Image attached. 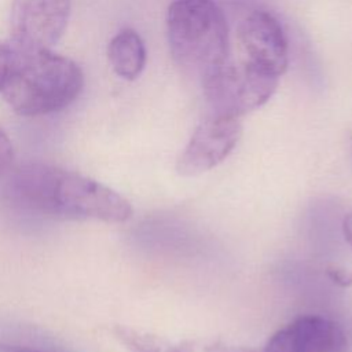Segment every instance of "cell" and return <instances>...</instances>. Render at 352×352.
<instances>
[{"label": "cell", "instance_id": "obj_1", "mask_svg": "<svg viewBox=\"0 0 352 352\" xmlns=\"http://www.w3.org/2000/svg\"><path fill=\"white\" fill-rule=\"evenodd\" d=\"M4 191L16 206L56 219L122 223L133 212L128 199L100 182L43 162L12 169Z\"/></svg>", "mask_w": 352, "mask_h": 352}, {"label": "cell", "instance_id": "obj_2", "mask_svg": "<svg viewBox=\"0 0 352 352\" xmlns=\"http://www.w3.org/2000/svg\"><path fill=\"white\" fill-rule=\"evenodd\" d=\"M166 34L175 62L201 84L231 54V25L223 0H173Z\"/></svg>", "mask_w": 352, "mask_h": 352}, {"label": "cell", "instance_id": "obj_3", "mask_svg": "<svg viewBox=\"0 0 352 352\" xmlns=\"http://www.w3.org/2000/svg\"><path fill=\"white\" fill-rule=\"evenodd\" d=\"M14 47V65L1 95L15 113L25 117L50 114L78 98L84 74L73 59L47 48Z\"/></svg>", "mask_w": 352, "mask_h": 352}, {"label": "cell", "instance_id": "obj_4", "mask_svg": "<svg viewBox=\"0 0 352 352\" xmlns=\"http://www.w3.org/2000/svg\"><path fill=\"white\" fill-rule=\"evenodd\" d=\"M231 25L226 65L279 82L289 63V45L278 18L250 0H223Z\"/></svg>", "mask_w": 352, "mask_h": 352}, {"label": "cell", "instance_id": "obj_5", "mask_svg": "<svg viewBox=\"0 0 352 352\" xmlns=\"http://www.w3.org/2000/svg\"><path fill=\"white\" fill-rule=\"evenodd\" d=\"M241 133L239 117L208 113L179 157L176 170L183 176H197L214 168L234 150Z\"/></svg>", "mask_w": 352, "mask_h": 352}, {"label": "cell", "instance_id": "obj_6", "mask_svg": "<svg viewBox=\"0 0 352 352\" xmlns=\"http://www.w3.org/2000/svg\"><path fill=\"white\" fill-rule=\"evenodd\" d=\"M70 10L72 0H14L11 41L21 48L51 50L67 26Z\"/></svg>", "mask_w": 352, "mask_h": 352}, {"label": "cell", "instance_id": "obj_7", "mask_svg": "<svg viewBox=\"0 0 352 352\" xmlns=\"http://www.w3.org/2000/svg\"><path fill=\"white\" fill-rule=\"evenodd\" d=\"M342 327L324 316L305 315L278 330L263 352H346Z\"/></svg>", "mask_w": 352, "mask_h": 352}, {"label": "cell", "instance_id": "obj_8", "mask_svg": "<svg viewBox=\"0 0 352 352\" xmlns=\"http://www.w3.org/2000/svg\"><path fill=\"white\" fill-rule=\"evenodd\" d=\"M114 333L129 352H253L243 346L212 340L169 341L126 326H117Z\"/></svg>", "mask_w": 352, "mask_h": 352}, {"label": "cell", "instance_id": "obj_9", "mask_svg": "<svg viewBox=\"0 0 352 352\" xmlns=\"http://www.w3.org/2000/svg\"><path fill=\"white\" fill-rule=\"evenodd\" d=\"M107 56L113 70L125 80H135L146 65V47L138 32L125 28L109 43Z\"/></svg>", "mask_w": 352, "mask_h": 352}, {"label": "cell", "instance_id": "obj_10", "mask_svg": "<svg viewBox=\"0 0 352 352\" xmlns=\"http://www.w3.org/2000/svg\"><path fill=\"white\" fill-rule=\"evenodd\" d=\"M15 59V47L8 41H0V94L8 80Z\"/></svg>", "mask_w": 352, "mask_h": 352}, {"label": "cell", "instance_id": "obj_11", "mask_svg": "<svg viewBox=\"0 0 352 352\" xmlns=\"http://www.w3.org/2000/svg\"><path fill=\"white\" fill-rule=\"evenodd\" d=\"M14 161V147L7 133L0 126V175L6 173Z\"/></svg>", "mask_w": 352, "mask_h": 352}, {"label": "cell", "instance_id": "obj_12", "mask_svg": "<svg viewBox=\"0 0 352 352\" xmlns=\"http://www.w3.org/2000/svg\"><path fill=\"white\" fill-rule=\"evenodd\" d=\"M0 352H47L25 345H16V344H8V342H0Z\"/></svg>", "mask_w": 352, "mask_h": 352}, {"label": "cell", "instance_id": "obj_13", "mask_svg": "<svg viewBox=\"0 0 352 352\" xmlns=\"http://www.w3.org/2000/svg\"><path fill=\"white\" fill-rule=\"evenodd\" d=\"M342 232H344L345 241H346L348 245L352 248V210L344 217V221H342Z\"/></svg>", "mask_w": 352, "mask_h": 352}]
</instances>
